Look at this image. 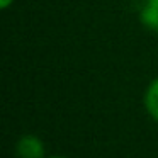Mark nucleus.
Segmentation results:
<instances>
[{
    "label": "nucleus",
    "instance_id": "20e7f679",
    "mask_svg": "<svg viewBox=\"0 0 158 158\" xmlns=\"http://www.w3.org/2000/svg\"><path fill=\"white\" fill-rule=\"evenodd\" d=\"M14 2H15V0H0V7L5 10V9H9L12 4H14Z\"/></svg>",
    "mask_w": 158,
    "mask_h": 158
},
{
    "label": "nucleus",
    "instance_id": "0eeeda50",
    "mask_svg": "<svg viewBox=\"0 0 158 158\" xmlns=\"http://www.w3.org/2000/svg\"><path fill=\"white\" fill-rule=\"evenodd\" d=\"M155 32H156V34H158V29H156V31H155Z\"/></svg>",
    "mask_w": 158,
    "mask_h": 158
},
{
    "label": "nucleus",
    "instance_id": "423d86ee",
    "mask_svg": "<svg viewBox=\"0 0 158 158\" xmlns=\"http://www.w3.org/2000/svg\"><path fill=\"white\" fill-rule=\"evenodd\" d=\"M49 158H66V156H49Z\"/></svg>",
    "mask_w": 158,
    "mask_h": 158
},
{
    "label": "nucleus",
    "instance_id": "7ed1b4c3",
    "mask_svg": "<svg viewBox=\"0 0 158 158\" xmlns=\"http://www.w3.org/2000/svg\"><path fill=\"white\" fill-rule=\"evenodd\" d=\"M139 22L150 31H156L158 29V5L146 0L139 10Z\"/></svg>",
    "mask_w": 158,
    "mask_h": 158
},
{
    "label": "nucleus",
    "instance_id": "f257e3e1",
    "mask_svg": "<svg viewBox=\"0 0 158 158\" xmlns=\"http://www.w3.org/2000/svg\"><path fill=\"white\" fill-rule=\"evenodd\" d=\"M19 158H44V143L36 134H22L15 144Z\"/></svg>",
    "mask_w": 158,
    "mask_h": 158
},
{
    "label": "nucleus",
    "instance_id": "39448f33",
    "mask_svg": "<svg viewBox=\"0 0 158 158\" xmlns=\"http://www.w3.org/2000/svg\"><path fill=\"white\" fill-rule=\"evenodd\" d=\"M148 2H151V4H155V5H158V0H148Z\"/></svg>",
    "mask_w": 158,
    "mask_h": 158
},
{
    "label": "nucleus",
    "instance_id": "f03ea898",
    "mask_svg": "<svg viewBox=\"0 0 158 158\" xmlns=\"http://www.w3.org/2000/svg\"><path fill=\"white\" fill-rule=\"evenodd\" d=\"M143 106L146 109L148 116L158 123V77H155L144 89Z\"/></svg>",
    "mask_w": 158,
    "mask_h": 158
}]
</instances>
